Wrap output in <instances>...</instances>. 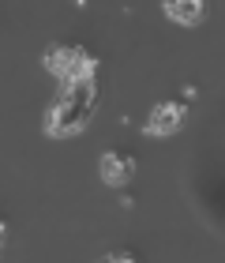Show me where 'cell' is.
I'll return each mask as SVG.
<instances>
[{"label":"cell","instance_id":"obj_1","mask_svg":"<svg viewBox=\"0 0 225 263\" xmlns=\"http://www.w3.org/2000/svg\"><path fill=\"white\" fill-rule=\"evenodd\" d=\"M94 113H98V83L94 79L60 83V94L45 113V132L49 136H79Z\"/></svg>","mask_w":225,"mask_h":263},{"label":"cell","instance_id":"obj_2","mask_svg":"<svg viewBox=\"0 0 225 263\" xmlns=\"http://www.w3.org/2000/svg\"><path fill=\"white\" fill-rule=\"evenodd\" d=\"M45 71H53L60 83H75V79H94V71H98V61L79 49V45H53L49 53H45Z\"/></svg>","mask_w":225,"mask_h":263},{"label":"cell","instance_id":"obj_3","mask_svg":"<svg viewBox=\"0 0 225 263\" xmlns=\"http://www.w3.org/2000/svg\"><path fill=\"white\" fill-rule=\"evenodd\" d=\"M180 121H184V105L180 102H158L150 109V117H147V136H154V139H165V136H173L176 128H180Z\"/></svg>","mask_w":225,"mask_h":263},{"label":"cell","instance_id":"obj_4","mask_svg":"<svg viewBox=\"0 0 225 263\" xmlns=\"http://www.w3.org/2000/svg\"><path fill=\"white\" fill-rule=\"evenodd\" d=\"M98 173H101V181L109 188H124L132 181V173H135V162L128 158V154H120V151H105L98 158Z\"/></svg>","mask_w":225,"mask_h":263},{"label":"cell","instance_id":"obj_5","mask_svg":"<svg viewBox=\"0 0 225 263\" xmlns=\"http://www.w3.org/2000/svg\"><path fill=\"white\" fill-rule=\"evenodd\" d=\"M165 15L180 27H195L203 19V0H165Z\"/></svg>","mask_w":225,"mask_h":263},{"label":"cell","instance_id":"obj_6","mask_svg":"<svg viewBox=\"0 0 225 263\" xmlns=\"http://www.w3.org/2000/svg\"><path fill=\"white\" fill-rule=\"evenodd\" d=\"M101 263H139V259H135L132 252H113V256H105Z\"/></svg>","mask_w":225,"mask_h":263},{"label":"cell","instance_id":"obj_7","mask_svg":"<svg viewBox=\"0 0 225 263\" xmlns=\"http://www.w3.org/2000/svg\"><path fill=\"white\" fill-rule=\"evenodd\" d=\"M0 241H4V226H0Z\"/></svg>","mask_w":225,"mask_h":263}]
</instances>
